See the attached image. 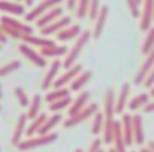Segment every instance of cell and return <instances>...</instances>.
<instances>
[{"label":"cell","mask_w":154,"mask_h":152,"mask_svg":"<svg viewBox=\"0 0 154 152\" xmlns=\"http://www.w3.org/2000/svg\"><path fill=\"white\" fill-rule=\"evenodd\" d=\"M114 113H116V99L111 88H108L104 97V138L105 144H111L113 142V129H114Z\"/></svg>","instance_id":"cell-1"},{"label":"cell","mask_w":154,"mask_h":152,"mask_svg":"<svg viewBox=\"0 0 154 152\" xmlns=\"http://www.w3.org/2000/svg\"><path fill=\"white\" fill-rule=\"evenodd\" d=\"M0 27L6 36L20 40H22L23 37L26 35H32L34 33V29L32 26L8 15L0 17Z\"/></svg>","instance_id":"cell-2"},{"label":"cell","mask_w":154,"mask_h":152,"mask_svg":"<svg viewBox=\"0 0 154 152\" xmlns=\"http://www.w3.org/2000/svg\"><path fill=\"white\" fill-rule=\"evenodd\" d=\"M91 35L92 34L90 30H85V32H83L78 37L77 41H75V43L73 44L72 48L67 53L66 57H65L64 61H63V67H64L65 69L70 68L71 66H73V65L75 64V61H77L78 57L80 56V54H81L82 49H83L84 46L86 45V43L89 41Z\"/></svg>","instance_id":"cell-3"},{"label":"cell","mask_w":154,"mask_h":152,"mask_svg":"<svg viewBox=\"0 0 154 152\" xmlns=\"http://www.w3.org/2000/svg\"><path fill=\"white\" fill-rule=\"evenodd\" d=\"M58 138V134L56 132H51L47 134H38L37 136H31L26 140L21 141L20 144L17 146L19 151H29L32 149H36L38 147L46 146L51 144Z\"/></svg>","instance_id":"cell-4"},{"label":"cell","mask_w":154,"mask_h":152,"mask_svg":"<svg viewBox=\"0 0 154 152\" xmlns=\"http://www.w3.org/2000/svg\"><path fill=\"white\" fill-rule=\"evenodd\" d=\"M63 0H42L39 2L35 8H32L27 14H25L24 19L26 22H32L40 18L42 15H44L49 10L58 6L60 3H62Z\"/></svg>","instance_id":"cell-5"},{"label":"cell","mask_w":154,"mask_h":152,"mask_svg":"<svg viewBox=\"0 0 154 152\" xmlns=\"http://www.w3.org/2000/svg\"><path fill=\"white\" fill-rule=\"evenodd\" d=\"M97 111H99V105L95 103H91L86 106L83 110L78 112L77 114H75L72 116H69L67 120H65L64 123H63V126L65 128H71L73 126H77L78 124L83 123L84 121L88 120L89 118L93 116Z\"/></svg>","instance_id":"cell-6"},{"label":"cell","mask_w":154,"mask_h":152,"mask_svg":"<svg viewBox=\"0 0 154 152\" xmlns=\"http://www.w3.org/2000/svg\"><path fill=\"white\" fill-rule=\"evenodd\" d=\"M18 51L24 58L31 61L34 65L38 67H45L46 66V58H44L40 53H37L34 48H32L31 45L22 42L19 44Z\"/></svg>","instance_id":"cell-7"},{"label":"cell","mask_w":154,"mask_h":152,"mask_svg":"<svg viewBox=\"0 0 154 152\" xmlns=\"http://www.w3.org/2000/svg\"><path fill=\"white\" fill-rule=\"evenodd\" d=\"M143 2L144 8L140 19V29L143 32H147L152 27L154 20V0H143Z\"/></svg>","instance_id":"cell-8"},{"label":"cell","mask_w":154,"mask_h":152,"mask_svg":"<svg viewBox=\"0 0 154 152\" xmlns=\"http://www.w3.org/2000/svg\"><path fill=\"white\" fill-rule=\"evenodd\" d=\"M83 70V66L82 64H75L73 66H71L70 68L66 69L63 75L60 76L59 78H57L54 83V87L55 88H61L64 87L66 84H68L69 82H72L80 73Z\"/></svg>","instance_id":"cell-9"},{"label":"cell","mask_w":154,"mask_h":152,"mask_svg":"<svg viewBox=\"0 0 154 152\" xmlns=\"http://www.w3.org/2000/svg\"><path fill=\"white\" fill-rule=\"evenodd\" d=\"M153 67H154V48L147 55L146 60L144 61L143 65L140 66V69L136 73L135 78H134V84H136V85L144 84L145 80L147 79V77L150 73V71L152 70Z\"/></svg>","instance_id":"cell-10"},{"label":"cell","mask_w":154,"mask_h":152,"mask_svg":"<svg viewBox=\"0 0 154 152\" xmlns=\"http://www.w3.org/2000/svg\"><path fill=\"white\" fill-rule=\"evenodd\" d=\"M71 23V18L69 16H62L61 18H59L58 20H56L55 22L51 23L47 26L43 27L40 29V33L42 36L48 37L51 35L58 34L59 32H61L62 29H64L65 27L69 26V24Z\"/></svg>","instance_id":"cell-11"},{"label":"cell","mask_w":154,"mask_h":152,"mask_svg":"<svg viewBox=\"0 0 154 152\" xmlns=\"http://www.w3.org/2000/svg\"><path fill=\"white\" fill-rule=\"evenodd\" d=\"M63 15V8L61 6H56V8L49 10L48 12H46L44 15L40 17L38 20H36V26L39 27V29H43V27L47 26L51 23L55 22L56 20H58L59 18H61Z\"/></svg>","instance_id":"cell-12"},{"label":"cell","mask_w":154,"mask_h":152,"mask_svg":"<svg viewBox=\"0 0 154 152\" xmlns=\"http://www.w3.org/2000/svg\"><path fill=\"white\" fill-rule=\"evenodd\" d=\"M61 66H63V62H61L59 59H56L51 62V66H49L47 73H45L44 79L42 81V84H41V87L42 89L46 90L48 89V87H51V85H54L56 79H57V75L59 73Z\"/></svg>","instance_id":"cell-13"},{"label":"cell","mask_w":154,"mask_h":152,"mask_svg":"<svg viewBox=\"0 0 154 152\" xmlns=\"http://www.w3.org/2000/svg\"><path fill=\"white\" fill-rule=\"evenodd\" d=\"M108 14H109V8L107 5L101 6L99 13H97V18H95V24L92 32V36L94 39H99L101 37V35L103 34L104 27H105L106 21H107Z\"/></svg>","instance_id":"cell-14"},{"label":"cell","mask_w":154,"mask_h":152,"mask_svg":"<svg viewBox=\"0 0 154 152\" xmlns=\"http://www.w3.org/2000/svg\"><path fill=\"white\" fill-rule=\"evenodd\" d=\"M27 114L26 113H21L20 116H19L18 121H17V124L15 126V129H14V132H13V135H12V145L13 146H18L19 144L21 143L22 141V136L25 132V126H26V123H27Z\"/></svg>","instance_id":"cell-15"},{"label":"cell","mask_w":154,"mask_h":152,"mask_svg":"<svg viewBox=\"0 0 154 152\" xmlns=\"http://www.w3.org/2000/svg\"><path fill=\"white\" fill-rule=\"evenodd\" d=\"M0 12L15 15V16H21L25 13V8L18 1L0 0Z\"/></svg>","instance_id":"cell-16"},{"label":"cell","mask_w":154,"mask_h":152,"mask_svg":"<svg viewBox=\"0 0 154 152\" xmlns=\"http://www.w3.org/2000/svg\"><path fill=\"white\" fill-rule=\"evenodd\" d=\"M132 119H133V116L130 113H125L123 116V120H122V129H123L124 136H125L127 147H130L134 143L133 122H132Z\"/></svg>","instance_id":"cell-17"},{"label":"cell","mask_w":154,"mask_h":152,"mask_svg":"<svg viewBox=\"0 0 154 152\" xmlns=\"http://www.w3.org/2000/svg\"><path fill=\"white\" fill-rule=\"evenodd\" d=\"M113 142L114 149H116V152H127V144H126L125 136H124L123 133L122 124L116 121L113 129Z\"/></svg>","instance_id":"cell-18"},{"label":"cell","mask_w":154,"mask_h":152,"mask_svg":"<svg viewBox=\"0 0 154 152\" xmlns=\"http://www.w3.org/2000/svg\"><path fill=\"white\" fill-rule=\"evenodd\" d=\"M89 97L90 95L88 91H83V92L80 93L77 99L69 106L68 116H72L75 114H77L78 112H80L81 110H83L86 107V104H87L88 100H89Z\"/></svg>","instance_id":"cell-19"},{"label":"cell","mask_w":154,"mask_h":152,"mask_svg":"<svg viewBox=\"0 0 154 152\" xmlns=\"http://www.w3.org/2000/svg\"><path fill=\"white\" fill-rule=\"evenodd\" d=\"M130 89H131V85L128 82H125L122 85L120 90V95H119L118 99L116 101V113L120 114L124 112L126 105H127L128 97L130 95Z\"/></svg>","instance_id":"cell-20"},{"label":"cell","mask_w":154,"mask_h":152,"mask_svg":"<svg viewBox=\"0 0 154 152\" xmlns=\"http://www.w3.org/2000/svg\"><path fill=\"white\" fill-rule=\"evenodd\" d=\"M133 136L134 143L138 146H142L145 143V133L143 129V118L140 114H134L133 119Z\"/></svg>","instance_id":"cell-21"},{"label":"cell","mask_w":154,"mask_h":152,"mask_svg":"<svg viewBox=\"0 0 154 152\" xmlns=\"http://www.w3.org/2000/svg\"><path fill=\"white\" fill-rule=\"evenodd\" d=\"M22 42L26 43V44L31 45V46H37L43 48V47L51 46L55 45L56 42L51 39H48L46 37H36L34 35H26L22 38Z\"/></svg>","instance_id":"cell-22"},{"label":"cell","mask_w":154,"mask_h":152,"mask_svg":"<svg viewBox=\"0 0 154 152\" xmlns=\"http://www.w3.org/2000/svg\"><path fill=\"white\" fill-rule=\"evenodd\" d=\"M68 48L64 45H51V46L40 48V54L44 58H57L67 55Z\"/></svg>","instance_id":"cell-23"},{"label":"cell","mask_w":154,"mask_h":152,"mask_svg":"<svg viewBox=\"0 0 154 152\" xmlns=\"http://www.w3.org/2000/svg\"><path fill=\"white\" fill-rule=\"evenodd\" d=\"M81 34H82V30L80 25L78 24L69 25V26L65 27L64 29H62L61 32L58 33L57 39L59 41H61V42H64V41H68L73 38H77Z\"/></svg>","instance_id":"cell-24"},{"label":"cell","mask_w":154,"mask_h":152,"mask_svg":"<svg viewBox=\"0 0 154 152\" xmlns=\"http://www.w3.org/2000/svg\"><path fill=\"white\" fill-rule=\"evenodd\" d=\"M47 118H48V116H47L46 113H40L38 116H36L34 120H32V123L29 124V127H27L26 130H25L26 136L31 138V136H32L34 134L38 133L39 130H40L41 127L43 126V124H44L45 121L47 120Z\"/></svg>","instance_id":"cell-25"},{"label":"cell","mask_w":154,"mask_h":152,"mask_svg":"<svg viewBox=\"0 0 154 152\" xmlns=\"http://www.w3.org/2000/svg\"><path fill=\"white\" fill-rule=\"evenodd\" d=\"M92 77V73L90 70H85L82 71L70 84V89L72 91H79L80 89L84 87L88 82L90 81Z\"/></svg>","instance_id":"cell-26"},{"label":"cell","mask_w":154,"mask_h":152,"mask_svg":"<svg viewBox=\"0 0 154 152\" xmlns=\"http://www.w3.org/2000/svg\"><path fill=\"white\" fill-rule=\"evenodd\" d=\"M63 116L60 113H55L51 116L47 118V120L45 121V123L43 124V126L41 127V129L39 130L38 134H47L51 133V131L62 121Z\"/></svg>","instance_id":"cell-27"},{"label":"cell","mask_w":154,"mask_h":152,"mask_svg":"<svg viewBox=\"0 0 154 152\" xmlns=\"http://www.w3.org/2000/svg\"><path fill=\"white\" fill-rule=\"evenodd\" d=\"M41 104H42V98H41L40 95L36 93V95L32 97V102L29 103V111L26 112L29 120H34L36 116H39Z\"/></svg>","instance_id":"cell-28"},{"label":"cell","mask_w":154,"mask_h":152,"mask_svg":"<svg viewBox=\"0 0 154 152\" xmlns=\"http://www.w3.org/2000/svg\"><path fill=\"white\" fill-rule=\"evenodd\" d=\"M69 95H70V91H69V89H67V88H65V87L56 88L55 90L47 93V95H45L44 100L46 103L51 104V103H54V102L58 101V100H60V99H63V98L69 97Z\"/></svg>","instance_id":"cell-29"},{"label":"cell","mask_w":154,"mask_h":152,"mask_svg":"<svg viewBox=\"0 0 154 152\" xmlns=\"http://www.w3.org/2000/svg\"><path fill=\"white\" fill-rule=\"evenodd\" d=\"M149 100H150V95L148 93H140V95L134 97L129 102V104H128L129 109L136 110V109H140V107H145L149 103Z\"/></svg>","instance_id":"cell-30"},{"label":"cell","mask_w":154,"mask_h":152,"mask_svg":"<svg viewBox=\"0 0 154 152\" xmlns=\"http://www.w3.org/2000/svg\"><path fill=\"white\" fill-rule=\"evenodd\" d=\"M104 123H105V119H104V113L97 111V113L93 116V122L91 125V133L94 135H97L104 130Z\"/></svg>","instance_id":"cell-31"},{"label":"cell","mask_w":154,"mask_h":152,"mask_svg":"<svg viewBox=\"0 0 154 152\" xmlns=\"http://www.w3.org/2000/svg\"><path fill=\"white\" fill-rule=\"evenodd\" d=\"M71 103H72V99H71V97L69 95V97L63 98V99L58 100V101L54 102V103L48 104V109H49V111H51V112H58V111H60V110L70 106Z\"/></svg>","instance_id":"cell-32"},{"label":"cell","mask_w":154,"mask_h":152,"mask_svg":"<svg viewBox=\"0 0 154 152\" xmlns=\"http://www.w3.org/2000/svg\"><path fill=\"white\" fill-rule=\"evenodd\" d=\"M153 48H154V26L151 27L148 30V34H147L146 38H145L142 45V53L144 55H148Z\"/></svg>","instance_id":"cell-33"},{"label":"cell","mask_w":154,"mask_h":152,"mask_svg":"<svg viewBox=\"0 0 154 152\" xmlns=\"http://www.w3.org/2000/svg\"><path fill=\"white\" fill-rule=\"evenodd\" d=\"M90 3L91 0H78L77 2V17L79 19H84L89 15Z\"/></svg>","instance_id":"cell-34"},{"label":"cell","mask_w":154,"mask_h":152,"mask_svg":"<svg viewBox=\"0 0 154 152\" xmlns=\"http://www.w3.org/2000/svg\"><path fill=\"white\" fill-rule=\"evenodd\" d=\"M21 67V62L19 60L11 61L8 64H4L3 66L0 67V78L5 77V76L12 73L13 71L17 70Z\"/></svg>","instance_id":"cell-35"},{"label":"cell","mask_w":154,"mask_h":152,"mask_svg":"<svg viewBox=\"0 0 154 152\" xmlns=\"http://www.w3.org/2000/svg\"><path fill=\"white\" fill-rule=\"evenodd\" d=\"M14 95L15 97L17 98V100H18L19 104H20L21 107H29V97H27V95L25 93V91L22 89L21 87H19V86H17V87L14 88Z\"/></svg>","instance_id":"cell-36"},{"label":"cell","mask_w":154,"mask_h":152,"mask_svg":"<svg viewBox=\"0 0 154 152\" xmlns=\"http://www.w3.org/2000/svg\"><path fill=\"white\" fill-rule=\"evenodd\" d=\"M127 4L132 17L137 18L140 15V1L138 0H127Z\"/></svg>","instance_id":"cell-37"},{"label":"cell","mask_w":154,"mask_h":152,"mask_svg":"<svg viewBox=\"0 0 154 152\" xmlns=\"http://www.w3.org/2000/svg\"><path fill=\"white\" fill-rule=\"evenodd\" d=\"M100 2L101 0H91V3H90V11H89V17L90 19H94L97 18V13H99L101 5H100Z\"/></svg>","instance_id":"cell-38"},{"label":"cell","mask_w":154,"mask_h":152,"mask_svg":"<svg viewBox=\"0 0 154 152\" xmlns=\"http://www.w3.org/2000/svg\"><path fill=\"white\" fill-rule=\"evenodd\" d=\"M101 146H102V141L100 138H95L91 143V145H90L87 152H99V150L101 149Z\"/></svg>","instance_id":"cell-39"},{"label":"cell","mask_w":154,"mask_h":152,"mask_svg":"<svg viewBox=\"0 0 154 152\" xmlns=\"http://www.w3.org/2000/svg\"><path fill=\"white\" fill-rule=\"evenodd\" d=\"M154 84V67L152 68V70L150 71V73L148 75V77H147V79L145 80L144 82V86L146 88H150L152 87Z\"/></svg>","instance_id":"cell-40"},{"label":"cell","mask_w":154,"mask_h":152,"mask_svg":"<svg viewBox=\"0 0 154 152\" xmlns=\"http://www.w3.org/2000/svg\"><path fill=\"white\" fill-rule=\"evenodd\" d=\"M144 112H146V113H152V112H154V102L148 103L146 106H145Z\"/></svg>","instance_id":"cell-41"},{"label":"cell","mask_w":154,"mask_h":152,"mask_svg":"<svg viewBox=\"0 0 154 152\" xmlns=\"http://www.w3.org/2000/svg\"><path fill=\"white\" fill-rule=\"evenodd\" d=\"M78 0H66V6L69 11H72L75 8H77Z\"/></svg>","instance_id":"cell-42"},{"label":"cell","mask_w":154,"mask_h":152,"mask_svg":"<svg viewBox=\"0 0 154 152\" xmlns=\"http://www.w3.org/2000/svg\"><path fill=\"white\" fill-rule=\"evenodd\" d=\"M6 42H8V36L2 32L1 27H0V43L1 44H5Z\"/></svg>","instance_id":"cell-43"},{"label":"cell","mask_w":154,"mask_h":152,"mask_svg":"<svg viewBox=\"0 0 154 152\" xmlns=\"http://www.w3.org/2000/svg\"><path fill=\"white\" fill-rule=\"evenodd\" d=\"M148 148L154 151V141H150V142L148 143Z\"/></svg>","instance_id":"cell-44"},{"label":"cell","mask_w":154,"mask_h":152,"mask_svg":"<svg viewBox=\"0 0 154 152\" xmlns=\"http://www.w3.org/2000/svg\"><path fill=\"white\" fill-rule=\"evenodd\" d=\"M23 1H24L25 5H27V6H31L32 5V3H34V0H23Z\"/></svg>","instance_id":"cell-45"},{"label":"cell","mask_w":154,"mask_h":152,"mask_svg":"<svg viewBox=\"0 0 154 152\" xmlns=\"http://www.w3.org/2000/svg\"><path fill=\"white\" fill-rule=\"evenodd\" d=\"M140 152H154L153 150H151V149H149L148 147H145V148H142L140 149Z\"/></svg>","instance_id":"cell-46"},{"label":"cell","mask_w":154,"mask_h":152,"mask_svg":"<svg viewBox=\"0 0 154 152\" xmlns=\"http://www.w3.org/2000/svg\"><path fill=\"white\" fill-rule=\"evenodd\" d=\"M150 95L152 98H154V86H153L152 88H151V90H150Z\"/></svg>","instance_id":"cell-47"},{"label":"cell","mask_w":154,"mask_h":152,"mask_svg":"<svg viewBox=\"0 0 154 152\" xmlns=\"http://www.w3.org/2000/svg\"><path fill=\"white\" fill-rule=\"evenodd\" d=\"M108 152H116V149H114V148H112V149H109Z\"/></svg>","instance_id":"cell-48"},{"label":"cell","mask_w":154,"mask_h":152,"mask_svg":"<svg viewBox=\"0 0 154 152\" xmlns=\"http://www.w3.org/2000/svg\"><path fill=\"white\" fill-rule=\"evenodd\" d=\"M75 152H84V151L82 150V149H80V148H79V149H77V150H75Z\"/></svg>","instance_id":"cell-49"},{"label":"cell","mask_w":154,"mask_h":152,"mask_svg":"<svg viewBox=\"0 0 154 152\" xmlns=\"http://www.w3.org/2000/svg\"><path fill=\"white\" fill-rule=\"evenodd\" d=\"M2 97V91H1V85H0V99H1Z\"/></svg>","instance_id":"cell-50"},{"label":"cell","mask_w":154,"mask_h":152,"mask_svg":"<svg viewBox=\"0 0 154 152\" xmlns=\"http://www.w3.org/2000/svg\"><path fill=\"white\" fill-rule=\"evenodd\" d=\"M99 152H105V151H104L103 149H100V150H99Z\"/></svg>","instance_id":"cell-51"},{"label":"cell","mask_w":154,"mask_h":152,"mask_svg":"<svg viewBox=\"0 0 154 152\" xmlns=\"http://www.w3.org/2000/svg\"><path fill=\"white\" fill-rule=\"evenodd\" d=\"M15 1H18V2H20V1H23V0H15Z\"/></svg>","instance_id":"cell-52"},{"label":"cell","mask_w":154,"mask_h":152,"mask_svg":"<svg viewBox=\"0 0 154 152\" xmlns=\"http://www.w3.org/2000/svg\"><path fill=\"white\" fill-rule=\"evenodd\" d=\"M138 1H140V2H142V1H143V0H138Z\"/></svg>","instance_id":"cell-53"},{"label":"cell","mask_w":154,"mask_h":152,"mask_svg":"<svg viewBox=\"0 0 154 152\" xmlns=\"http://www.w3.org/2000/svg\"><path fill=\"white\" fill-rule=\"evenodd\" d=\"M0 49H1V43H0Z\"/></svg>","instance_id":"cell-54"},{"label":"cell","mask_w":154,"mask_h":152,"mask_svg":"<svg viewBox=\"0 0 154 152\" xmlns=\"http://www.w3.org/2000/svg\"><path fill=\"white\" fill-rule=\"evenodd\" d=\"M0 111H1V105H0Z\"/></svg>","instance_id":"cell-55"},{"label":"cell","mask_w":154,"mask_h":152,"mask_svg":"<svg viewBox=\"0 0 154 152\" xmlns=\"http://www.w3.org/2000/svg\"><path fill=\"white\" fill-rule=\"evenodd\" d=\"M131 152H135V151H131Z\"/></svg>","instance_id":"cell-56"}]
</instances>
